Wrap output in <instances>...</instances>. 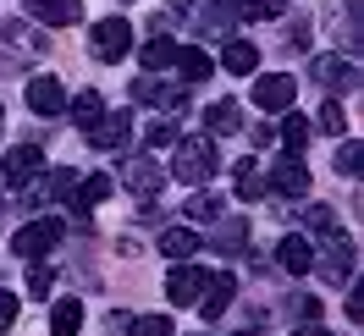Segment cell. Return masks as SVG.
Returning a JSON list of instances; mask_svg holds the SVG:
<instances>
[{
  "label": "cell",
  "mask_w": 364,
  "mask_h": 336,
  "mask_svg": "<svg viewBox=\"0 0 364 336\" xmlns=\"http://www.w3.org/2000/svg\"><path fill=\"white\" fill-rule=\"evenodd\" d=\"M259 193H265V182L254 171V160H243V166H237V199H259Z\"/></svg>",
  "instance_id": "f1b7e54d"
},
{
  "label": "cell",
  "mask_w": 364,
  "mask_h": 336,
  "mask_svg": "<svg viewBox=\"0 0 364 336\" xmlns=\"http://www.w3.org/2000/svg\"><path fill=\"white\" fill-rule=\"evenodd\" d=\"M144 143H149V149H171V143H177V127H171V121H155V127L144 133Z\"/></svg>",
  "instance_id": "4dcf8cb0"
},
{
  "label": "cell",
  "mask_w": 364,
  "mask_h": 336,
  "mask_svg": "<svg viewBox=\"0 0 364 336\" xmlns=\"http://www.w3.org/2000/svg\"><path fill=\"white\" fill-rule=\"evenodd\" d=\"M50 281H55V276H50L45 265H39V270H28V298H50Z\"/></svg>",
  "instance_id": "d6a6232c"
},
{
  "label": "cell",
  "mask_w": 364,
  "mask_h": 336,
  "mask_svg": "<svg viewBox=\"0 0 364 336\" xmlns=\"http://www.w3.org/2000/svg\"><path fill=\"white\" fill-rule=\"evenodd\" d=\"M0 116H6V111H0Z\"/></svg>",
  "instance_id": "74e56055"
},
{
  "label": "cell",
  "mask_w": 364,
  "mask_h": 336,
  "mask_svg": "<svg viewBox=\"0 0 364 336\" xmlns=\"http://www.w3.org/2000/svg\"><path fill=\"white\" fill-rule=\"evenodd\" d=\"M210 248H221V254H243V248H249V221H243V215L221 221V226H215V237H210Z\"/></svg>",
  "instance_id": "5bb4252c"
},
{
  "label": "cell",
  "mask_w": 364,
  "mask_h": 336,
  "mask_svg": "<svg viewBox=\"0 0 364 336\" xmlns=\"http://www.w3.org/2000/svg\"><path fill=\"white\" fill-rule=\"evenodd\" d=\"M111 188H116V182L111 177H105V171H100V177H89V182H77V188H72V210H94V204H105V199H111Z\"/></svg>",
  "instance_id": "2e32d148"
},
{
  "label": "cell",
  "mask_w": 364,
  "mask_h": 336,
  "mask_svg": "<svg viewBox=\"0 0 364 336\" xmlns=\"http://www.w3.org/2000/svg\"><path fill=\"white\" fill-rule=\"evenodd\" d=\"M353 270V243L348 237H331V254H326V276L337 281V276H348Z\"/></svg>",
  "instance_id": "d4e9b609"
},
{
  "label": "cell",
  "mask_w": 364,
  "mask_h": 336,
  "mask_svg": "<svg viewBox=\"0 0 364 336\" xmlns=\"http://www.w3.org/2000/svg\"><path fill=\"white\" fill-rule=\"evenodd\" d=\"M320 127H326V133H342V127H348V116H342V105H337V99H331V105L320 111Z\"/></svg>",
  "instance_id": "836d02e7"
},
{
  "label": "cell",
  "mask_w": 364,
  "mask_h": 336,
  "mask_svg": "<svg viewBox=\"0 0 364 336\" xmlns=\"http://www.w3.org/2000/svg\"><path fill=\"white\" fill-rule=\"evenodd\" d=\"M337 171H348V177L359 171V143H342L337 149Z\"/></svg>",
  "instance_id": "e575fe53"
},
{
  "label": "cell",
  "mask_w": 364,
  "mask_h": 336,
  "mask_svg": "<svg viewBox=\"0 0 364 336\" xmlns=\"http://www.w3.org/2000/svg\"><path fill=\"white\" fill-rule=\"evenodd\" d=\"M138 61H144V67H149V72H166V67H171V61H177V45H171L166 33H155L149 45L138 50Z\"/></svg>",
  "instance_id": "7402d4cb"
},
{
  "label": "cell",
  "mask_w": 364,
  "mask_h": 336,
  "mask_svg": "<svg viewBox=\"0 0 364 336\" xmlns=\"http://www.w3.org/2000/svg\"><path fill=\"white\" fill-rule=\"evenodd\" d=\"M100 116H105V99H100L94 89H83L77 99H72V121H77V127H94Z\"/></svg>",
  "instance_id": "603a6c76"
},
{
  "label": "cell",
  "mask_w": 364,
  "mask_h": 336,
  "mask_svg": "<svg viewBox=\"0 0 364 336\" xmlns=\"http://www.w3.org/2000/svg\"><path fill=\"white\" fill-rule=\"evenodd\" d=\"M271 193H293V199H298V193H309V171H304V160H298V155H287L271 171Z\"/></svg>",
  "instance_id": "30bf717a"
},
{
  "label": "cell",
  "mask_w": 364,
  "mask_h": 336,
  "mask_svg": "<svg viewBox=\"0 0 364 336\" xmlns=\"http://www.w3.org/2000/svg\"><path fill=\"white\" fill-rule=\"evenodd\" d=\"M67 237V226L55 221H23L17 226V237H11V248H17V259H45V254H55V243Z\"/></svg>",
  "instance_id": "7a4b0ae2"
},
{
  "label": "cell",
  "mask_w": 364,
  "mask_h": 336,
  "mask_svg": "<svg viewBox=\"0 0 364 336\" xmlns=\"http://www.w3.org/2000/svg\"><path fill=\"white\" fill-rule=\"evenodd\" d=\"M199 243H205V237H199L193 226H171V232H160V254H166V259H188Z\"/></svg>",
  "instance_id": "ac0fdd59"
},
{
  "label": "cell",
  "mask_w": 364,
  "mask_h": 336,
  "mask_svg": "<svg viewBox=\"0 0 364 336\" xmlns=\"http://www.w3.org/2000/svg\"><path fill=\"white\" fill-rule=\"evenodd\" d=\"M232 298H237V281L232 276H205V292H199V314L205 320H221L232 309Z\"/></svg>",
  "instance_id": "8992f818"
},
{
  "label": "cell",
  "mask_w": 364,
  "mask_h": 336,
  "mask_svg": "<svg viewBox=\"0 0 364 336\" xmlns=\"http://www.w3.org/2000/svg\"><path fill=\"white\" fill-rule=\"evenodd\" d=\"M11 320H17V292H0V331H11Z\"/></svg>",
  "instance_id": "d590c367"
},
{
  "label": "cell",
  "mask_w": 364,
  "mask_h": 336,
  "mask_svg": "<svg viewBox=\"0 0 364 336\" xmlns=\"http://www.w3.org/2000/svg\"><path fill=\"white\" fill-rule=\"evenodd\" d=\"M83 331V303L77 298H61L55 309H50V336H77Z\"/></svg>",
  "instance_id": "9a60e30c"
},
{
  "label": "cell",
  "mask_w": 364,
  "mask_h": 336,
  "mask_svg": "<svg viewBox=\"0 0 364 336\" xmlns=\"http://www.w3.org/2000/svg\"><path fill=\"white\" fill-rule=\"evenodd\" d=\"M293 99H298L293 72H265V77H254V105H259V111H293Z\"/></svg>",
  "instance_id": "3957f363"
},
{
  "label": "cell",
  "mask_w": 364,
  "mask_h": 336,
  "mask_svg": "<svg viewBox=\"0 0 364 336\" xmlns=\"http://www.w3.org/2000/svg\"><path fill=\"white\" fill-rule=\"evenodd\" d=\"M304 221L315 226V232H337V215H331L326 204H309V210H304Z\"/></svg>",
  "instance_id": "1f68e13d"
},
{
  "label": "cell",
  "mask_w": 364,
  "mask_h": 336,
  "mask_svg": "<svg viewBox=\"0 0 364 336\" xmlns=\"http://www.w3.org/2000/svg\"><path fill=\"white\" fill-rule=\"evenodd\" d=\"M315 77L326 83V89H348V83H359L353 61H337V55H320V61H315Z\"/></svg>",
  "instance_id": "d6986e66"
},
{
  "label": "cell",
  "mask_w": 364,
  "mask_h": 336,
  "mask_svg": "<svg viewBox=\"0 0 364 336\" xmlns=\"http://www.w3.org/2000/svg\"><path fill=\"white\" fill-rule=\"evenodd\" d=\"M171 67L182 72V83H205L210 72H215V61H210L199 45H188V50H177V61H171Z\"/></svg>",
  "instance_id": "4fadbf2b"
},
{
  "label": "cell",
  "mask_w": 364,
  "mask_h": 336,
  "mask_svg": "<svg viewBox=\"0 0 364 336\" xmlns=\"http://www.w3.org/2000/svg\"><path fill=\"white\" fill-rule=\"evenodd\" d=\"M199 292H205V270L177 265L166 276V298H171V303H199Z\"/></svg>",
  "instance_id": "9c48e42d"
},
{
  "label": "cell",
  "mask_w": 364,
  "mask_h": 336,
  "mask_svg": "<svg viewBox=\"0 0 364 336\" xmlns=\"http://www.w3.org/2000/svg\"><path fill=\"white\" fill-rule=\"evenodd\" d=\"M205 121H210V133H237V127H243V116H237V105H232V99L210 105V111H205Z\"/></svg>",
  "instance_id": "cb8c5ba5"
},
{
  "label": "cell",
  "mask_w": 364,
  "mask_h": 336,
  "mask_svg": "<svg viewBox=\"0 0 364 336\" xmlns=\"http://www.w3.org/2000/svg\"><path fill=\"white\" fill-rule=\"evenodd\" d=\"M293 336H331V331H326V325H298Z\"/></svg>",
  "instance_id": "8d00e7d4"
},
{
  "label": "cell",
  "mask_w": 364,
  "mask_h": 336,
  "mask_svg": "<svg viewBox=\"0 0 364 336\" xmlns=\"http://www.w3.org/2000/svg\"><path fill=\"white\" fill-rule=\"evenodd\" d=\"M122 336H171V320H166V314H144V320H133Z\"/></svg>",
  "instance_id": "83f0119b"
},
{
  "label": "cell",
  "mask_w": 364,
  "mask_h": 336,
  "mask_svg": "<svg viewBox=\"0 0 364 336\" xmlns=\"http://www.w3.org/2000/svg\"><path fill=\"white\" fill-rule=\"evenodd\" d=\"M122 182H127L133 193H155L166 177H160V166H155V160H144V155H138V160H127V166H122Z\"/></svg>",
  "instance_id": "7c38bea8"
},
{
  "label": "cell",
  "mask_w": 364,
  "mask_h": 336,
  "mask_svg": "<svg viewBox=\"0 0 364 336\" xmlns=\"http://www.w3.org/2000/svg\"><path fill=\"white\" fill-rule=\"evenodd\" d=\"M232 6H210V11H199V33H232Z\"/></svg>",
  "instance_id": "4316f807"
},
{
  "label": "cell",
  "mask_w": 364,
  "mask_h": 336,
  "mask_svg": "<svg viewBox=\"0 0 364 336\" xmlns=\"http://www.w3.org/2000/svg\"><path fill=\"white\" fill-rule=\"evenodd\" d=\"M282 270H293V276H304V270H315V248L304 243V237H282Z\"/></svg>",
  "instance_id": "ffe728a7"
},
{
  "label": "cell",
  "mask_w": 364,
  "mask_h": 336,
  "mask_svg": "<svg viewBox=\"0 0 364 336\" xmlns=\"http://www.w3.org/2000/svg\"><path fill=\"white\" fill-rule=\"evenodd\" d=\"M33 17L45 28H67L83 17V0H33Z\"/></svg>",
  "instance_id": "8fae6325"
},
{
  "label": "cell",
  "mask_w": 364,
  "mask_h": 336,
  "mask_svg": "<svg viewBox=\"0 0 364 336\" xmlns=\"http://www.w3.org/2000/svg\"><path fill=\"white\" fill-rule=\"evenodd\" d=\"M221 67H227V72H237V77H249V72L259 67V50H254L249 39H232V45L221 50Z\"/></svg>",
  "instance_id": "44dd1931"
},
{
  "label": "cell",
  "mask_w": 364,
  "mask_h": 336,
  "mask_svg": "<svg viewBox=\"0 0 364 336\" xmlns=\"http://www.w3.org/2000/svg\"><path fill=\"white\" fill-rule=\"evenodd\" d=\"M215 166H221V155H215V143L210 138H188L177 149V182H188V188H205L210 177H215Z\"/></svg>",
  "instance_id": "6da1fadb"
},
{
  "label": "cell",
  "mask_w": 364,
  "mask_h": 336,
  "mask_svg": "<svg viewBox=\"0 0 364 336\" xmlns=\"http://www.w3.org/2000/svg\"><path fill=\"white\" fill-rule=\"evenodd\" d=\"M45 171V149L39 143H17L11 155H6V166H0V177L11 182V188H23V182H33Z\"/></svg>",
  "instance_id": "5b68a950"
},
{
  "label": "cell",
  "mask_w": 364,
  "mask_h": 336,
  "mask_svg": "<svg viewBox=\"0 0 364 336\" xmlns=\"http://www.w3.org/2000/svg\"><path fill=\"white\" fill-rule=\"evenodd\" d=\"M133 99H144V105H182V89L160 83L155 72H149V77H138V83H133Z\"/></svg>",
  "instance_id": "e0dca14e"
},
{
  "label": "cell",
  "mask_w": 364,
  "mask_h": 336,
  "mask_svg": "<svg viewBox=\"0 0 364 336\" xmlns=\"http://www.w3.org/2000/svg\"><path fill=\"white\" fill-rule=\"evenodd\" d=\"M127 50H133V23H127V17L94 23V55H100V61H122Z\"/></svg>",
  "instance_id": "277c9868"
},
{
  "label": "cell",
  "mask_w": 364,
  "mask_h": 336,
  "mask_svg": "<svg viewBox=\"0 0 364 336\" xmlns=\"http://www.w3.org/2000/svg\"><path fill=\"white\" fill-rule=\"evenodd\" d=\"M28 111H33V116H61V111H67L61 83H55V77H33V83H28Z\"/></svg>",
  "instance_id": "ba28073f"
},
{
  "label": "cell",
  "mask_w": 364,
  "mask_h": 336,
  "mask_svg": "<svg viewBox=\"0 0 364 336\" xmlns=\"http://www.w3.org/2000/svg\"><path fill=\"white\" fill-rule=\"evenodd\" d=\"M127 138H133V121H127L122 111L100 116V121L89 127V143H94V149H127Z\"/></svg>",
  "instance_id": "52a82bcc"
},
{
  "label": "cell",
  "mask_w": 364,
  "mask_h": 336,
  "mask_svg": "<svg viewBox=\"0 0 364 336\" xmlns=\"http://www.w3.org/2000/svg\"><path fill=\"white\" fill-rule=\"evenodd\" d=\"M188 215H193V221H215V215H221V199H215V193H193V199H188Z\"/></svg>",
  "instance_id": "f546056e"
},
{
  "label": "cell",
  "mask_w": 364,
  "mask_h": 336,
  "mask_svg": "<svg viewBox=\"0 0 364 336\" xmlns=\"http://www.w3.org/2000/svg\"><path fill=\"white\" fill-rule=\"evenodd\" d=\"M282 143H287V149H293V155H298V149H304V143H309V121H304V116H282Z\"/></svg>",
  "instance_id": "484cf974"
}]
</instances>
